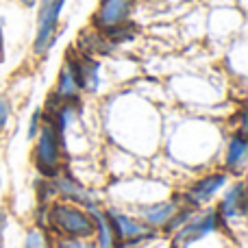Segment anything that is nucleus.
I'll return each instance as SVG.
<instances>
[{
    "instance_id": "11",
    "label": "nucleus",
    "mask_w": 248,
    "mask_h": 248,
    "mask_svg": "<svg viewBox=\"0 0 248 248\" xmlns=\"http://www.w3.org/2000/svg\"><path fill=\"white\" fill-rule=\"evenodd\" d=\"M74 68H77L78 81H81V90L85 94H96L100 90V83H103V77H100V61L94 59L90 55H74Z\"/></svg>"
},
{
    "instance_id": "5",
    "label": "nucleus",
    "mask_w": 248,
    "mask_h": 248,
    "mask_svg": "<svg viewBox=\"0 0 248 248\" xmlns=\"http://www.w3.org/2000/svg\"><path fill=\"white\" fill-rule=\"evenodd\" d=\"M135 0H98L94 16H92V29L103 35L120 29L128 22Z\"/></svg>"
},
{
    "instance_id": "4",
    "label": "nucleus",
    "mask_w": 248,
    "mask_h": 248,
    "mask_svg": "<svg viewBox=\"0 0 248 248\" xmlns=\"http://www.w3.org/2000/svg\"><path fill=\"white\" fill-rule=\"evenodd\" d=\"M231 174L229 172H209V174L196 179L183 194V205L194 207V209H201V207L209 205L220 192L229 185Z\"/></svg>"
},
{
    "instance_id": "13",
    "label": "nucleus",
    "mask_w": 248,
    "mask_h": 248,
    "mask_svg": "<svg viewBox=\"0 0 248 248\" xmlns=\"http://www.w3.org/2000/svg\"><path fill=\"white\" fill-rule=\"evenodd\" d=\"M24 248H50V242H48L46 229L35 227L26 233L24 237Z\"/></svg>"
},
{
    "instance_id": "12",
    "label": "nucleus",
    "mask_w": 248,
    "mask_h": 248,
    "mask_svg": "<svg viewBox=\"0 0 248 248\" xmlns=\"http://www.w3.org/2000/svg\"><path fill=\"white\" fill-rule=\"evenodd\" d=\"M87 211H90L92 220H94V229H96L94 237H96V242H98V248H116L118 237H116V233H113V227L107 218V211L100 209L98 202L90 205Z\"/></svg>"
},
{
    "instance_id": "17",
    "label": "nucleus",
    "mask_w": 248,
    "mask_h": 248,
    "mask_svg": "<svg viewBox=\"0 0 248 248\" xmlns=\"http://www.w3.org/2000/svg\"><path fill=\"white\" fill-rule=\"evenodd\" d=\"M2 52H4V33H2V26H0V59H2Z\"/></svg>"
},
{
    "instance_id": "8",
    "label": "nucleus",
    "mask_w": 248,
    "mask_h": 248,
    "mask_svg": "<svg viewBox=\"0 0 248 248\" xmlns=\"http://www.w3.org/2000/svg\"><path fill=\"white\" fill-rule=\"evenodd\" d=\"M222 198H220L216 214H218L220 222L222 224H231L235 220H242L246 216V189H244V181H235V183L227 185L222 189Z\"/></svg>"
},
{
    "instance_id": "2",
    "label": "nucleus",
    "mask_w": 248,
    "mask_h": 248,
    "mask_svg": "<svg viewBox=\"0 0 248 248\" xmlns=\"http://www.w3.org/2000/svg\"><path fill=\"white\" fill-rule=\"evenodd\" d=\"M63 153H65L63 137L57 133L50 118L44 116L39 133L33 140V163L44 179H52V176H57L61 172V168H63Z\"/></svg>"
},
{
    "instance_id": "7",
    "label": "nucleus",
    "mask_w": 248,
    "mask_h": 248,
    "mask_svg": "<svg viewBox=\"0 0 248 248\" xmlns=\"http://www.w3.org/2000/svg\"><path fill=\"white\" fill-rule=\"evenodd\" d=\"M83 90H81V81H78L77 68H74V59L68 57L61 65L59 74H57V83L52 87L50 94V103L48 105H59V103H78Z\"/></svg>"
},
{
    "instance_id": "9",
    "label": "nucleus",
    "mask_w": 248,
    "mask_h": 248,
    "mask_svg": "<svg viewBox=\"0 0 248 248\" xmlns=\"http://www.w3.org/2000/svg\"><path fill=\"white\" fill-rule=\"evenodd\" d=\"M248 161V137H246V122L244 118L240 120L233 133L227 140V148H224V172L229 174H240L246 168Z\"/></svg>"
},
{
    "instance_id": "3",
    "label": "nucleus",
    "mask_w": 248,
    "mask_h": 248,
    "mask_svg": "<svg viewBox=\"0 0 248 248\" xmlns=\"http://www.w3.org/2000/svg\"><path fill=\"white\" fill-rule=\"evenodd\" d=\"M68 0H39L37 20H35V37H33V55L44 57L52 48L59 35L61 13Z\"/></svg>"
},
{
    "instance_id": "6",
    "label": "nucleus",
    "mask_w": 248,
    "mask_h": 248,
    "mask_svg": "<svg viewBox=\"0 0 248 248\" xmlns=\"http://www.w3.org/2000/svg\"><path fill=\"white\" fill-rule=\"evenodd\" d=\"M220 227H222V222H220L216 209L196 211L179 231H174V248H185V246L194 244V242L207 237L209 233L218 231Z\"/></svg>"
},
{
    "instance_id": "15",
    "label": "nucleus",
    "mask_w": 248,
    "mask_h": 248,
    "mask_svg": "<svg viewBox=\"0 0 248 248\" xmlns=\"http://www.w3.org/2000/svg\"><path fill=\"white\" fill-rule=\"evenodd\" d=\"M50 248H94L90 240H74V237H59Z\"/></svg>"
},
{
    "instance_id": "16",
    "label": "nucleus",
    "mask_w": 248,
    "mask_h": 248,
    "mask_svg": "<svg viewBox=\"0 0 248 248\" xmlns=\"http://www.w3.org/2000/svg\"><path fill=\"white\" fill-rule=\"evenodd\" d=\"M11 111H13L11 100H9L7 96H0V133L7 128L9 120H11Z\"/></svg>"
},
{
    "instance_id": "18",
    "label": "nucleus",
    "mask_w": 248,
    "mask_h": 248,
    "mask_svg": "<svg viewBox=\"0 0 248 248\" xmlns=\"http://www.w3.org/2000/svg\"><path fill=\"white\" fill-rule=\"evenodd\" d=\"M20 4H24V7H35L37 4V0H17Z\"/></svg>"
},
{
    "instance_id": "1",
    "label": "nucleus",
    "mask_w": 248,
    "mask_h": 248,
    "mask_svg": "<svg viewBox=\"0 0 248 248\" xmlns=\"http://www.w3.org/2000/svg\"><path fill=\"white\" fill-rule=\"evenodd\" d=\"M46 229H52L59 237L74 240H92L96 231L87 207L61 198H55L46 205Z\"/></svg>"
},
{
    "instance_id": "14",
    "label": "nucleus",
    "mask_w": 248,
    "mask_h": 248,
    "mask_svg": "<svg viewBox=\"0 0 248 248\" xmlns=\"http://www.w3.org/2000/svg\"><path fill=\"white\" fill-rule=\"evenodd\" d=\"M44 116H46V111H44V109H35L33 116H31L29 128H26V137H29L31 141H33L35 135L39 133V126H42V122H44Z\"/></svg>"
},
{
    "instance_id": "10",
    "label": "nucleus",
    "mask_w": 248,
    "mask_h": 248,
    "mask_svg": "<svg viewBox=\"0 0 248 248\" xmlns=\"http://www.w3.org/2000/svg\"><path fill=\"white\" fill-rule=\"evenodd\" d=\"M181 202L179 201H159L150 202V205H141L137 218L146 224L148 229H166L168 222L172 220V216L179 211Z\"/></svg>"
},
{
    "instance_id": "19",
    "label": "nucleus",
    "mask_w": 248,
    "mask_h": 248,
    "mask_svg": "<svg viewBox=\"0 0 248 248\" xmlns=\"http://www.w3.org/2000/svg\"><path fill=\"white\" fill-rule=\"evenodd\" d=\"M0 26H2V17H0Z\"/></svg>"
}]
</instances>
